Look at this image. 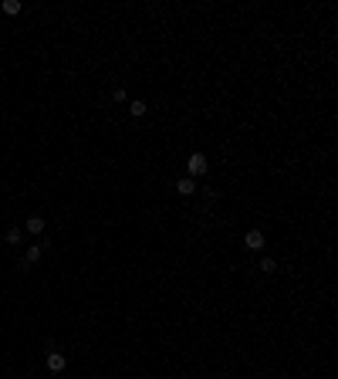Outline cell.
<instances>
[{
  "label": "cell",
  "mask_w": 338,
  "mask_h": 379,
  "mask_svg": "<svg viewBox=\"0 0 338 379\" xmlns=\"http://www.w3.org/2000/svg\"><path fill=\"white\" fill-rule=\"evenodd\" d=\"M186 173H190V176H206V173H210V159H206L203 152H193V156L186 159Z\"/></svg>",
  "instance_id": "1"
},
{
  "label": "cell",
  "mask_w": 338,
  "mask_h": 379,
  "mask_svg": "<svg viewBox=\"0 0 338 379\" xmlns=\"http://www.w3.org/2000/svg\"><path fill=\"white\" fill-rule=\"evenodd\" d=\"M264 230H247V237H244V247L247 251H264Z\"/></svg>",
  "instance_id": "2"
},
{
  "label": "cell",
  "mask_w": 338,
  "mask_h": 379,
  "mask_svg": "<svg viewBox=\"0 0 338 379\" xmlns=\"http://www.w3.org/2000/svg\"><path fill=\"white\" fill-rule=\"evenodd\" d=\"M41 254H44V244H31L27 254H24V268H34V264L41 261Z\"/></svg>",
  "instance_id": "3"
},
{
  "label": "cell",
  "mask_w": 338,
  "mask_h": 379,
  "mask_svg": "<svg viewBox=\"0 0 338 379\" xmlns=\"http://www.w3.org/2000/svg\"><path fill=\"white\" fill-rule=\"evenodd\" d=\"M68 359L61 356V352H48V373H65Z\"/></svg>",
  "instance_id": "4"
},
{
  "label": "cell",
  "mask_w": 338,
  "mask_h": 379,
  "mask_svg": "<svg viewBox=\"0 0 338 379\" xmlns=\"http://www.w3.org/2000/svg\"><path fill=\"white\" fill-rule=\"evenodd\" d=\"M176 190H179L183 197H193V193H196V180H193V176H179Z\"/></svg>",
  "instance_id": "5"
},
{
  "label": "cell",
  "mask_w": 338,
  "mask_h": 379,
  "mask_svg": "<svg viewBox=\"0 0 338 379\" xmlns=\"http://www.w3.org/2000/svg\"><path fill=\"white\" fill-rule=\"evenodd\" d=\"M24 227H27V234H44L48 224H44V217H37V214H34V217H27V224H24Z\"/></svg>",
  "instance_id": "6"
},
{
  "label": "cell",
  "mask_w": 338,
  "mask_h": 379,
  "mask_svg": "<svg viewBox=\"0 0 338 379\" xmlns=\"http://www.w3.org/2000/svg\"><path fill=\"white\" fill-rule=\"evenodd\" d=\"M145 112H149V105H145L142 98H132V102H129V115H132V119H142Z\"/></svg>",
  "instance_id": "7"
},
{
  "label": "cell",
  "mask_w": 338,
  "mask_h": 379,
  "mask_svg": "<svg viewBox=\"0 0 338 379\" xmlns=\"http://www.w3.org/2000/svg\"><path fill=\"white\" fill-rule=\"evenodd\" d=\"M0 7H3V14H10V17H17V14H20V0H3Z\"/></svg>",
  "instance_id": "8"
},
{
  "label": "cell",
  "mask_w": 338,
  "mask_h": 379,
  "mask_svg": "<svg viewBox=\"0 0 338 379\" xmlns=\"http://www.w3.org/2000/svg\"><path fill=\"white\" fill-rule=\"evenodd\" d=\"M261 271H264V274H274V271H277V261H274V257H261Z\"/></svg>",
  "instance_id": "9"
},
{
  "label": "cell",
  "mask_w": 338,
  "mask_h": 379,
  "mask_svg": "<svg viewBox=\"0 0 338 379\" xmlns=\"http://www.w3.org/2000/svg\"><path fill=\"white\" fill-rule=\"evenodd\" d=\"M7 244H20V227H10V230H7Z\"/></svg>",
  "instance_id": "10"
},
{
  "label": "cell",
  "mask_w": 338,
  "mask_h": 379,
  "mask_svg": "<svg viewBox=\"0 0 338 379\" xmlns=\"http://www.w3.org/2000/svg\"><path fill=\"white\" fill-rule=\"evenodd\" d=\"M112 98H115V102H125V98H129V91H125V88H122V85H119V88H115V91H112Z\"/></svg>",
  "instance_id": "11"
}]
</instances>
